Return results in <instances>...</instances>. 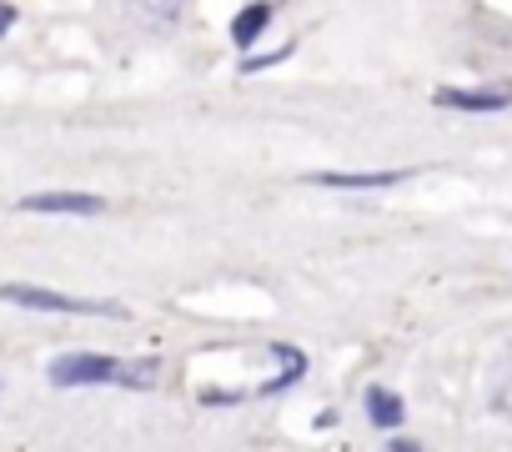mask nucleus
I'll use <instances>...</instances> for the list:
<instances>
[{"label":"nucleus","instance_id":"6e6552de","mask_svg":"<svg viewBox=\"0 0 512 452\" xmlns=\"http://www.w3.org/2000/svg\"><path fill=\"white\" fill-rule=\"evenodd\" d=\"M181 6H186V0H131V11H136L146 26H171V21L181 16Z\"/></svg>","mask_w":512,"mask_h":452},{"label":"nucleus","instance_id":"0eeeda50","mask_svg":"<svg viewBox=\"0 0 512 452\" xmlns=\"http://www.w3.org/2000/svg\"><path fill=\"white\" fill-rule=\"evenodd\" d=\"M367 417L382 427V432H392V427H402V417H407V407H402V397L397 392H387V387H367Z\"/></svg>","mask_w":512,"mask_h":452},{"label":"nucleus","instance_id":"f03ea898","mask_svg":"<svg viewBox=\"0 0 512 452\" xmlns=\"http://www.w3.org/2000/svg\"><path fill=\"white\" fill-rule=\"evenodd\" d=\"M116 372H121V362L106 352H66L51 362L46 377L56 387H101V382H116Z\"/></svg>","mask_w":512,"mask_h":452},{"label":"nucleus","instance_id":"1a4fd4ad","mask_svg":"<svg viewBox=\"0 0 512 452\" xmlns=\"http://www.w3.org/2000/svg\"><path fill=\"white\" fill-rule=\"evenodd\" d=\"M116 382H121V387H156V357H141V362H121Z\"/></svg>","mask_w":512,"mask_h":452},{"label":"nucleus","instance_id":"20e7f679","mask_svg":"<svg viewBox=\"0 0 512 452\" xmlns=\"http://www.w3.org/2000/svg\"><path fill=\"white\" fill-rule=\"evenodd\" d=\"M21 211H36V216H101L106 201L91 196V191H31V196H21Z\"/></svg>","mask_w":512,"mask_h":452},{"label":"nucleus","instance_id":"9d476101","mask_svg":"<svg viewBox=\"0 0 512 452\" xmlns=\"http://www.w3.org/2000/svg\"><path fill=\"white\" fill-rule=\"evenodd\" d=\"M11 26H16V6H11V0H0V36H11Z\"/></svg>","mask_w":512,"mask_h":452},{"label":"nucleus","instance_id":"39448f33","mask_svg":"<svg viewBox=\"0 0 512 452\" xmlns=\"http://www.w3.org/2000/svg\"><path fill=\"white\" fill-rule=\"evenodd\" d=\"M317 186H332V191H377V186H397L402 176L397 171H317L307 176Z\"/></svg>","mask_w":512,"mask_h":452},{"label":"nucleus","instance_id":"7ed1b4c3","mask_svg":"<svg viewBox=\"0 0 512 452\" xmlns=\"http://www.w3.org/2000/svg\"><path fill=\"white\" fill-rule=\"evenodd\" d=\"M432 101L442 111H467V116H497L512 106V86H437Z\"/></svg>","mask_w":512,"mask_h":452},{"label":"nucleus","instance_id":"423d86ee","mask_svg":"<svg viewBox=\"0 0 512 452\" xmlns=\"http://www.w3.org/2000/svg\"><path fill=\"white\" fill-rule=\"evenodd\" d=\"M267 21H272V6H267V0H251V6H241L236 21H231V41H236V51H246L256 36H262Z\"/></svg>","mask_w":512,"mask_h":452},{"label":"nucleus","instance_id":"f257e3e1","mask_svg":"<svg viewBox=\"0 0 512 452\" xmlns=\"http://www.w3.org/2000/svg\"><path fill=\"white\" fill-rule=\"evenodd\" d=\"M0 302L26 307V312H61V317H126L121 302H91V297H66L36 282H6L0 287Z\"/></svg>","mask_w":512,"mask_h":452}]
</instances>
